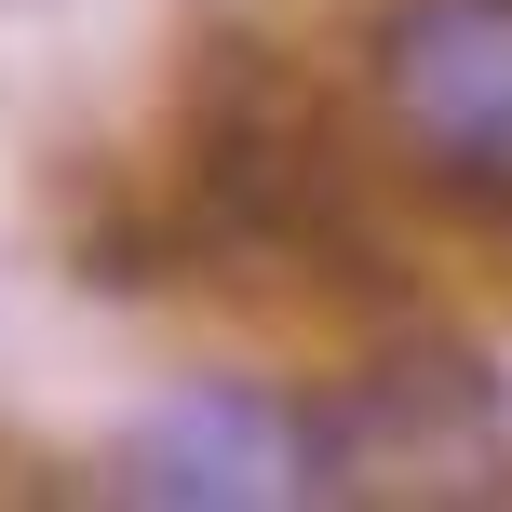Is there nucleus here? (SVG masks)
Returning <instances> with one entry per match:
<instances>
[{"label": "nucleus", "instance_id": "7ed1b4c3", "mask_svg": "<svg viewBox=\"0 0 512 512\" xmlns=\"http://www.w3.org/2000/svg\"><path fill=\"white\" fill-rule=\"evenodd\" d=\"M108 499H176V512L324 499V418L283 391H176L108 445Z\"/></svg>", "mask_w": 512, "mask_h": 512}, {"label": "nucleus", "instance_id": "f257e3e1", "mask_svg": "<svg viewBox=\"0 0 512 512\" xmlns=\"http://www.w3.org/2000/svg\"><path fill=\"white\" fill-rule=\"evenodd\" d=\"M324 418V499L391 486V499H499L512 486V391L472 351H391L351 405Z\"/></svg>", "mask_w": 512, "mask_h": 512}, {"label": "nucleus", "instance_id": "f03ea898", "mask_svg": "<svg viewBox=\"0 0 512 512\" xmlns=\"http://www.w3.org/2000/svg\"><path fill=\"white\" fill-rule=\"evenodd\" d=\"M378 95L432 189L512 203V0H418L378 54Z\"/></svg>", "mask_w": 512, "mask_h": 512}]
</instances>
